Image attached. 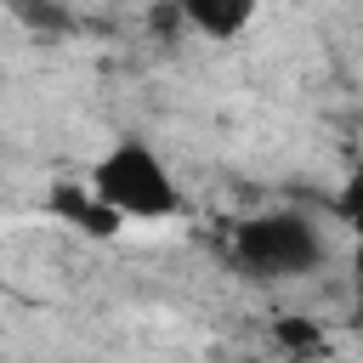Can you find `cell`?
Instances as JSON below:
<instances>
[{
    "mask_svg": "<svg viewBox=\"0 0 363 363\" xmlns=\"http://www.w3.org/2000/svg\"><path fill=\"white\" fill-rule=\"evenodd\" d=\"M233 261L255 278H301L323 267V233L301 210H267L233 227Z\"/></svg>",
    "mask_w": 363,
    "mask_h": 363,
    "instance_id": "2",
    "label": "cell"
},
{
    "mask_svg": "<svg viewBox=\"0 0 363 363\" xmlns=\"http://www.w3.org/2000/svg\"><path fill=\"white\" fill-rule=\"evenodd\" d=\"M45 210H51L62 227L85 233V238H119V227H125L85 182H51V187H45Z\"/></svg>",
    "mask_w": 363,
    "mask_h": 363,
    "instance_id": "3",
    "label": "cell"
},
{
    "mask_svg": "<svg viewBox=\"0 0 363 363\" xmlns=\"http://www.w3.org/2000/svg\"><path fill=\"white\" fill-rule=\"evenodd\" d=\"M85 187L119 221H170V216H182V187H176L170 164L159 159V147L142 142V136H113L96 153Z\"/></svg>",
    "mask_w": 363,
    "mask_h": 363,
    "instance_id": "1",
    "label": "cell"
},
{
    "mask_svg": "<svg viewBox=\"0 0 363 363\" xmlns=\"http://www.w3.org/2000/svg\"><path fill=\"white\" fill-rule=\"evenodd\" d=\"M170 6H176V17H182L187 28H199L204 40H238V34L250 28V17H255L261 0H170Z\"/></svg>",
    "mask_w": 363,
    "mask_h": 363,
    "instance_id": "4",
    "label": "cell"
},
{
    "mask_svg": "<svg viewBox=\"0 0 363 363\" xmlns=\"http://www.w3.org/2000/svg\"><path fill=\"white\" fill-rule=\"evenodd\" d=\"M272 346H278L289 363H318V357H329V329H323L318 318L289 312V318H272Z\"/></svg>",
    "mask_w": 363,
    "mask_h": 363,
    "instance_id": "5",
    "label": "cell"
}]
</instances>
